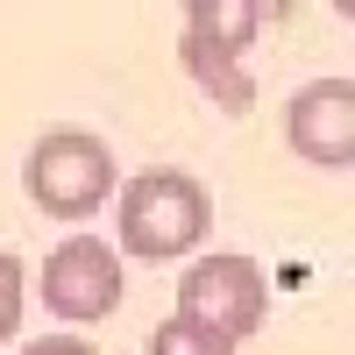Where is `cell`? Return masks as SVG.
Masks as SVG:
<instances>
[{
	"mask_svg": "<svg viewBox=\"0 0 355 355\" xmlns=\"http://www.w3.org/2000/svg\"><path fill=\"white\" fill-rule=\"evenodd\" d=\"M114 199H121V220H114L121 227V249L114 256L171 263V256H192L206 242V227H214V192L178 164H157V171L128 178Z\"/></svg>",
	"mask_w": 355,
	"mask_h": 355,
	"instance_id": "obj_1",
	"label": "cell"
},
{
	"mask_svg": "<svg viewBox=\"0 0 355 355\" xmlns=\"http://www.w3.org/2000/svg\"><path fill=\"white\" fill-rule=\"evenodd\" d=\"M21 192L43 206L50 220H93L100 206L121 192V164L93 128H50L28 142L21 157Z\"/></svg>",
	"mask_w": 355,
	"mask_h": 355,
	"instance_id": "obj_2",
	"label": "cell"
},
{
	"mask_svg": "<svg viewBox=\"0 0 355 355\" xmlns=\"http://www.w3.org/2000/svg\"><path fill=\"white\" fill-rule=\"evenodd\" d=\"M270 21V8H249V0H192L185 28H178V57L199 78V93L220 114H249L256 107V78L242 64V50L256 43V28Z\"/></svg>",
	"mask_w": 355,
	"mask_h": 355,
	"instance_id": "obj_3",
	"label": "cell"
},
{
	"mask_svg": "<svg viewBox=\"0 0 355 355\" xmlns=\"http://www.w3.org/2000/svg\"><path fill=\"white\" fill-rule=\"evenodd\" d=\"M263 313H270V277H263L256 256H199L178 277V320L206 327L227 348H242L263 327Z\"/></svg>",
	"mask_w": 355,
	"mask_h": 355,
	"instance_id": "obj_4",
	"label": "cell"
},
{
	"mask_svg": "<svg viewBox=\"0 0 355 355\" xmlns=\"http://www.w3.org/2000/svg\"><path fill=\"white\" fill-rule=\"evenodd\" d=\"M121 256H114V242H100V234H64L50 256H43V306L57 320H71V327H93V320H107L114 306H121Z\"/></svg>",
	"mask_w": 355,
	"mask_h": 355,
	"instance_id": "obj_5",
	"label": "cell"
},
{
	"mask_svg": "<svg viewBox=\"0 0 355 355\" xmlns=\"http://www.w3.org/2000/svg\"><path fill=\"white\" fill-rule=\"evenodd\" d=\"M284 142L320 171H348L355 164V85L341 71L299 85L284 107Z\"/></svg>",
	"mask_w": 355,
	"mask_h": 355,
	"instance_id": "obj_6",
	"label": "cell"
},
{
	"mask_svg": "<svg viewBox=\"0 0 355 355\" xmlns=\"http://www.w3.org/2000/svg\"><path fill=\"white\" fill-rule=\"evenodd\" d=\"M142 355H234L227 341H214V334H206V327H192V320H157V327H150V341H142Z\"/></svg>",
	"mask_w": 355,
	"mask_h": 355,
	"instance_id": "obj_7",
	"label": "cell"
},
{
	"mask_svg": "<svg viewBox=\"0 0 355 355\" xmlns=\"http://www.w3.org/2000/svg\"><path fill=\"white\" fill-rule=\"evenodd\" d=\"M21 306H28V270H21V256L0 242V341H15Z\"/></svg>",
	"mask_w": 355,
	"mask_h": 355,
	"instance_id": "obj_8",
	"label": "cell"
},
{
	"mask_svg": "<svg viewBox=\"0 0 355 355\" xmlns=\"http://www.w3.org/2000/svg\"><path fill=\"white\" fill-rule=\"evenodd\" d=\"M21 355H100L93 341H78V334H43V341H28Z\"/></svg>",
	"mask_w": 355,
	"mask_h": 355,
	"instance_id": "obj_9",
	"label": "cell"
}]
</instances>
